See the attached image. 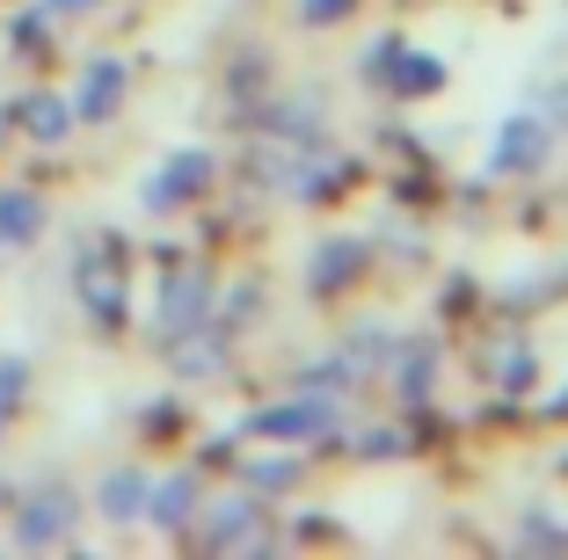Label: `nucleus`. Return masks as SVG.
I'll list each match as a JSON object with an SVG mask.
<instances>
[{"mask_svg": "<svg viewBox=\"0 0 568 560\" xmlns=\"http://www.w3.org/2000/svg\"><path fill=\"white\" fill-rule=\"evenodd\" d=\"M204 320H212V277H204V269H175V277L161 284V298H153V335H161V343H183Z\"/></svg>", "mask_w": 568, "mask_h": 560, "instance_id": "nucleus-1", "label": "nucleus"}, {"mask_svg": "<svg viewBox=\"0 0 568 560\" xmlns=\"http://www.w3.org/2000/svg\"><path fill=\"white\" fill-rule=\"evenodd\" d=\"M212 175H219V161H212L204 146H190V153H175L168 167H153V175H146V190H139V204H146V212H175V204H183V197H197V190H204Z\"/></svg>", "mask_w": 568, "mask_h": 560, "instance_id": "nucleus-2", "label": "nucleus"}, {"mask_svg": "<svg viewBox=\"0 0 568 560\" xmlns=\"http://www.w3.org/2000/svg\"><path fill=\"white\" fill-rule=\"evenodd\" d=\"M255 429L277 437V445H300V437H328L335 408H328V394H306V400H284V408H263V415H255Z\"/></svg>", "mask_w": 568, "mask_h": 560, "instance_id": "nucleus-3", "label": "nucleus"}, {"mask_svg": "<svg viewBox=\"0 0 568 560\" xmlns=\"http://www.w3.org/2000/svg\"><path fill=\"white\" fill-rule=\"evenodd\" d=\"M67 531H73V502L59 488L51 495H30V502H22V517H16V546H67Z\"/></svg>", "mask_w": 568, "mask_h": 560, "instance_id": "nucleus-4", "label": "nucleus"}, {"mask_svg": "<svg viewBox=\"0 0 568 560\" xmlns=\"http://www.w3.org/2000/svg\"><path fill=\"white\" fill-rule=\"evenodd\" d=\"M554 132H547V116H510L496 132V167H510V175H532L539 161H547Z\"/></svg>", "mask_w": 568, "mask_h": 560, "instance_id": "nucleus-5", "label": "nucleus"}, {"mask_svg": "<svg viewBox=\"0 0 568 560\" xmlns=\"http://www.w3.org/2000/svg\"><path fill=\"white\" fill-rule=\"evenodd\" d=\"M124 102V59H95L81 73V95H73V116H110Z\"/></svg>", "mask_w": 568, "mask_h": 560, "instance_id": "nucleus-6", "label": "nucleus"}, {"mask_svg": "<svg viewBox=\"0 0 568 560\" xmlns=\"http://www.w3.org/2000/svg\"><path fill=\"white\" fill-rule=\"evenodd\" d=\"M190 510H197V474H168V480H153V488H146V517L161 531L190 525Z\"/></svg>", "mask_w": 568, "mask_h": 560, "instance_id": "nucleus-7", "label": "nucleus"}, {"mask_svg": "<svg viewBox=\"0 0 568 560\" xmlns=\"http://www.w3.org/2000/svg\"><path fill=\"white\" fill-rule=\"evenodd\" d=\"M81 298H88V314H95L102 328H118V320H124V277L110 263H95V255L81 263Z\"/></svg>", "mask_w": 568, "mask_h": 560, "instance_id": "nucleus-8", "label": "nucleus"}, {"mask_svg": "<svg viewBox=\"0 0 568 560\" xmlns=\"http://www.w3.org/2000/svg\"><path fill=\"white\" fill-rule=\"evenodd\" d=\"M37 233H44V204H37L30 190H0V241H8V247H30Z\"/></svg>", "mask_w": 568, "mask_h": 560, "instance_id": "nucleus-9", "label": "nucleus"}, {"mask_svg": "<svg viewBox=\"0 0 568 560\" xmlns=\"http://www.w3.org/2000/svg\"><path fill=\"white\" fill-rule=\"evenodd\" d=\"M146 488H153V480L139 474V466H118V474L95 488V502H102V517H118V525H124V517L146 510Z\"/></svg>", "mask_w": 568, "mask_h": 560, "instance_id": "nucleus-10", "label": "nucleus"}, {"mask_svg": "<svg viewBox=\"0 0 568 560\" xmlns=\"http://www.w3.org/2000/svg\"><path fill=\"white\" fill-rule=\"evenodd\" d=\"M357 263H365V247H357V241H328V247H314V292H335V284H351V277H357Z\"/></svg>", "mask_w": 568, "mask_h": 560, "instance_id": "nucleus-11", "label": "nucleus"}, {"mask_svg": "<svg viewBox=\"0 0 568 560\" xmlns=\"http://www.w3.org/2000/svg\"><path fill=\"white\" fill-rule=\"evenodd\" d=\"M372 67H379V73H394V81H402V88H416V95H430V88H437V59H416V51H402V44H386L379 59H372Z\"/></svg>", "mask_w": 568, "mask_h": 560, "instance_id": "nucleus-12", "label": "nucleus"}, {"mask_svg": "<svg viewBox=\"0 0 568 560\" xmlns=\"http://www.w3.org/2000/svg\"><path fill=\"white\" fill-rule=\"evenodd\" d=\"M67 124H73V102H59V95H30L22 102V132L30 139H67Z\"/></svg>", "mask_w": 568, "mask_h": 560, "instance_id": "nucleus-13", "label": "nucleus"}, {"mask_svg": "<svg viewBox=\"0 0 568 560\" xmlns=\"http://www.w3.org/2000/svg\"><path fill=\"white\" fill-rule=\"evenodd\" d=\"M248 531H255V502H234V510H212L204 539H212V546H241Z\"/></svg>", "mask_w": 568, "mask_h": 560, "instance_id": "nucleus-14", "label": "nucleus"}, {"mask_svg": "<svg viewBox=\"0 0 568 560\" xmlns=\"http://www.w3.org/2000/svg\"><path fill=\"white\" fill-rule=\"evenodd\" d=\"M394 357H402V394L423 400L430 394V349H394Z\"/></svg>", "mask_w": 568, "mask_h": 560, "instance_id": "nucleus-15", "label": "nucleus"}, {"mask_svg": "<svg viewBox=\"0 0 568 560\" xmlns=\"http://www.w3.org/2000/svg\"><path fill=\"white\" fill-rule=\"evenodd\" d=\"M22 379H30V364L0 357V429H8V415H16V400H22Z\"/></svg>", "mask_w": 568, "mask_h": 560, "instance_id": "nucleus-16", "label": "nucleus"}, {"mask_svg": "<svg viewBox=\"0 0 568 560\" xmlns=\"http://www.w3.org/2000/svg\"><path fill=\"white\" fill-rule=\"evenodd\" d=\"M284 480H292V459H263L255 466V488H284Z\"/></svg>", "mask_w": 568, "mask_h": 560, "instance_id": "nucleus-17", "label": "nucleus"}, {"mask_svg": "<svg viewBox=\"0 0 568 560\" xmlns=\"http://www.w3.org/2000/svg\"><path fill=\"white\" fill-rule=\"evenodd\" d=\"M343 8H351V0H306V16H314V22H328V16H343Z\"/></svg>", "mask_w": 568, "mask_h": 560, "instance_id": "nucleus-18", "label": "nucleus"}, {"mask_svg": "<svg viewBox=\"0 0 568 560\" xmlns=\"http://www.w3.org/2000/svg\"><path fill=\"white\" fill-rule=\"evenodd\" d=\"M44 8H59V16H88V8H102V0H44Z\"/></svg>", "mask_w": 568, "mask_h": 560, "instance_id": "nucleus-19", "label": "nucleus"}, {"mask_svg": "<svg viewBox=\"0 0 568 560\" xmlns=\"http://www.w3.org/2000/svg\"><path fill=\"white\" fill-rule=\"evenodd\" d=\"M547 95H554V102H547V116H568V88H547Z\"/></svg>", "mask_w": 568, "mask_h": 560, "instance_id": "nucleus-20", "label": "nucleus"}]
</instances>
